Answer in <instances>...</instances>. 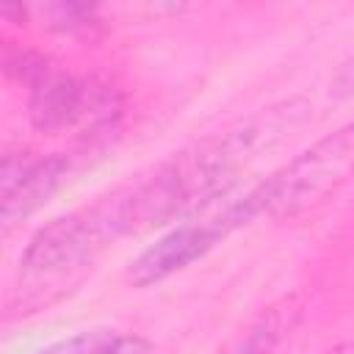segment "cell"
Wrapping results in <instances>:
<instances>
[{
  "label": "cell",
  "mask_w": 354,
  "mask_h": 354,
  "mask_svg": "<svg viewBox=\"0 0 354 354\" xmlns=\"http://www.w3.org/2000/svg\"><path fill=\"white\" fill-rule=\"evenodd\" d=\"M41 354H152V348L138 335H122L116 329H91L58 340Z\"/></svg>",
  "instance_id": "cell-7"
},
{
  "label": "cell",
  "mask_w": 354,
  "mask_h": 354,
  "mask_svg": "<svg viewBox=\"0 0 354 354\" xmlns=\"http://www.w3.org/2000/svg\"><path fill=\"white\" fill-rule=\"evenodd\" d=\"M335 88H337L340 94H354V61H348V64L340 69V75L335 77Z\"/></svg>",
  "instance_id": "cell-8"
},
{
  "label": "cell",
  "mask_w": 354,
  "mask_h": 354,
  "mask_svg": "<svg viewBox=\"0 0 354 354\" xmlns=\"http://www.w3.org/2000/svg\"><path fill=\"white\" fill-rule=\"evenodd\" d=\"M310 116L304 100L263 108L246 122L199 138L171 155L147 180L108 194L119 235H138L224 194L241 171L293 136Z\"/></svg>",
  "instance_id": "cell-1"
},
{
  "label": "cell",
  "mask_w": 354,
  "mask_h": 354,
  "mask_svg": "<svg viewBox=\"0 0 354 354\" xmlns=\"http://www.w3.org/2000/svg\"><path fill=\"white\" fill-rule=\"evenodd\" d=\"M113 241H119V230L102 196L88 207L44 224L28 241L19 266L30 282H64L88 268Z\"/></svg>",
  "instance_id": "cell-3"
},
{
  "label": "cell",
  "mask_w": 354,
  "mask_h": 354,
  "mask_svg": "<svg viewBox=\"0 0 354 354\" xmlns=\"http://www.w3.org/2000/svg\"><path fill=\"white\" fill-rule=\"evenodd\" d=\"M6 69L17 72L19 80L28 83L30 88L28 113L30 122L44 133H61L86 119H97L111 105L102 86L58 72L39 55L19 53V66H6Z\"/></svg>",
  "instance_id": "cell-4"
},
{
  "label": "cell",
  "mask_w": 354,
  "mask_h": 354,
  "mask_svg": "<svg viewBox=\"0 0 354 354\" xmlns=\"http://www.w3.org/2000/svg\"><path fill=\"white\" fill-rule=\"evenodd\" d=\"M354 174V122L318 138L313 147L290 158L241 199L230 202L238 224L260 216H296L335 194Z\"/></svg>",
  "instance_id": "cell-2"
},
{
  "label": "cell",
  "mask_w": 354,
  "mask_h": 354,
  "mask_svg": "<svg viewBox=\"0 0 354 354\" xmlns=\"http://www.w3.org/2000/svg\"><path fill=\"white\" fill-rule=\"evenodd\" d=\"M235 227H238V221H235V213H232L230 205L221 213L210 216V218L180 224L171 232H166L163 238H158L152 246H147L130 263L127 279L136 288H147L152 282H160V279H166V277H171L177 271L188 268L199 257H205Z\"/></svg>",
  "instance_id": "cell-5"
},
{
  "label": "cell",
  "mask_w": 354,
  "mask_h": 354,
  "mask_svg": "<svg viewBox=\"0 0 354 354\" xmlns=\"http://www.w3.org/2000/svg\"><path fill=\"white\" fill-rule=\"evenodd\" d=\"M69 171H72V158L69 155L6 152L3 155V169H0L3 224L14 227L17 221L33 216L64 185Z\"/></svg>",
  "instance_id": "cell-6"
}]
</instances>
